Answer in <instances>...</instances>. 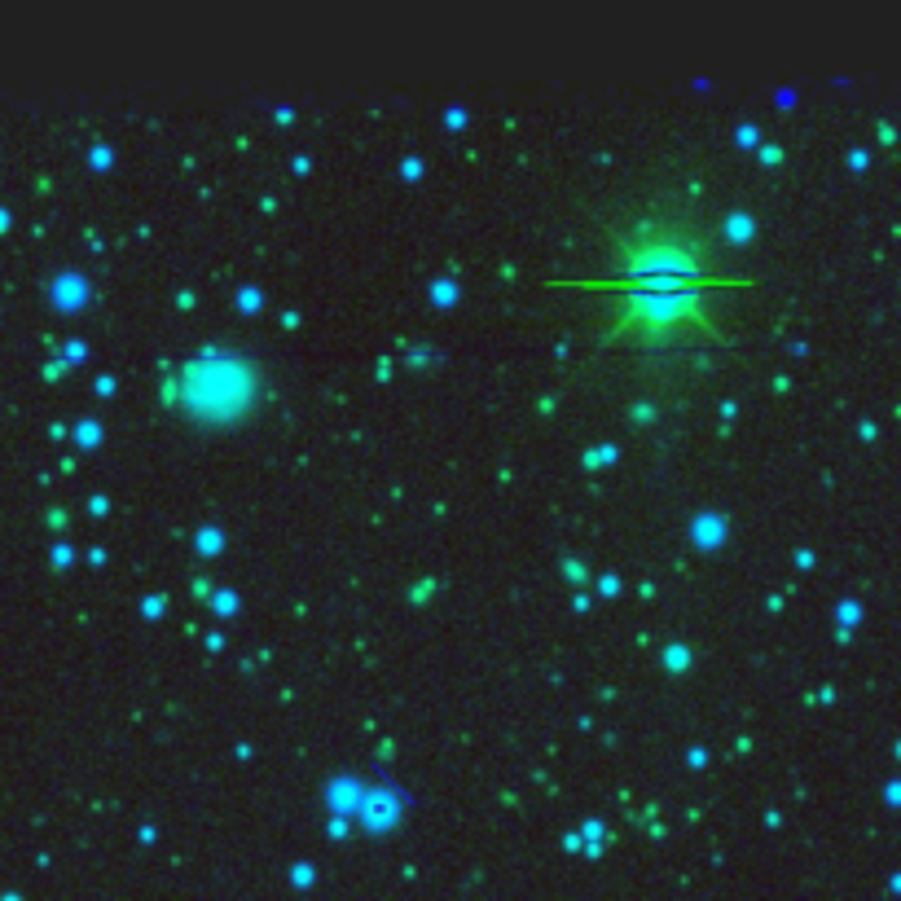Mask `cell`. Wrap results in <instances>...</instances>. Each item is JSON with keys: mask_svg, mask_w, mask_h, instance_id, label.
<instances>
[{"mask_svg": "<svg viewBox=\"0 0 901 901\" xmlns=\"http://www.w3.org/2000/svg\"><path fill=\"white\" fill-rule=\"evenodd\" d=\"M598 299V343L633 352H699L730 339L726 304L743 277L721 260L717 233L691 198L660 194L607 225L603 273L585 277Z\"/></svg>", "mask_w": 901, "mask_h": 901, "instance_id": "6da1fadb", "label": "cell"}, {"mask_svg": "<svg viewBox=\"0 0 901 901\" xmlns=\"http://www.w3.org/2000/svg\"><path fill=\"white\" fill-rule=\"evenodd\" d=\"M260 396H264L260 370L238 357H203L185 365L172 378V392H168L176 414H185L198 427H229V422L251 418Z\"/></svg>", "mask_w": 901, "mask_h": 901, "instance_id": "7a4b0ae2", "label": "cell"}]
</instances>
